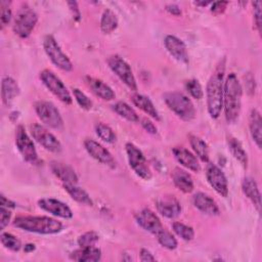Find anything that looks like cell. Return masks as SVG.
<instances>
[{
  "label": "cell",
  "instance_id": "cell-1",
  "mask_svg": "<svg viewBox=\"0 0 262 262\" xmlns=\"http://www.w3.org/2000/svg\"><path fill=\"white\" fill-rule=\"evenodd\" d=\"M225 57L219 60L213 71L206 88L207 108L212 119H217L223 108V87L225 73Z\"/></svg>",
  "mask_w": 262,
  "mask_h": 262
},
{
  "label": "cell",
  "instance_id": "cell-2",
  "mask_svg": "<svg viewBox=\"0 0 262 262\" xmlns=\"http://www.w3.org/2000/svg\"><path fill=\"white\" fill-rule=\"evenodd\" d=\"M243 88L234 73H230L224 80L223 108L228 123H234L239 116Z\"/></svg>",
  "mask_w": 262,
  "mask_h": 262
},
{
  "label": "cell",
  "instance_id": "cell-3",
  "mask_svg": "<svg viewBox=\"0 0 262 262\" xmlns=\"http://www.w3.org/2000/svg\"><path fill=\"white\" fill-rule=\"evenodd\" d=\"M13 226L39 234H54L62 229L60 221L48 216H17Z\"/></svg>",
  "mask_w": 262,
  "mask_h": 262
},
{
  "label": "cell",
  "instance_id": "cell-4",
  "mask_svg": "<svg viewBox=\"0 0 262 262\" xmlns=\"http://www.w3.org/2000/svg\"><path fill=\"white\" fill-rule=\"evenodd\" d=\"M166 105L180 119L190 121L195 117V108L191 100L181 92L172 91L163 95Z\"/></svg>",
  "mask_w": 262,
  "mask_h": 262
},
{
  "label": "cell",
  "instance_id": "cell-5",
  "mask_svg": "<svg viewBox=\"0 0 262 262\" xmlns=\"http://www.w3.org/2000/svg\"><path fill=\"white\" fill-rule=\"evenodd\" d=\"M38 21V15L28 5L23 6L16 13L12 26V30L15 35L20 38H27L31 35L36 24Z\"/></svg>",
  "mask_w": 262,
  "mask_h": 262
},
{
  "label": "cell",
  "instance_id": "cell-6",
  "mask_svg": "<svg viewBox=\"0 0 262 262\" xmlns=\"http://www.w3.org/2000/svg\"><path fill=\"white\" fill-rule=\"evenodd\" d=\"M43 47L47 56L55 67L64 72H70L73 69L72 61L67 56V54L63 53V51L60 49L58 43L52 35H46L44 37Z\"/></svg>",
  "mask_w": 262,
  "mask_h": 262
},
{
  "label": "cell",
  "instance_id": "cell-7",
  "mask_svg": "<svg viewBox=\"0 0 262 262\" xmlns=\"http://www.w3.org/2000/svg\"><path fill=\"white\" fill-rule=\"evenodd\" d=\"M40 80L45 85V87L54 95L56 96L61 102L66 104H71L73 101V98L63 84V82L51 71L49 70H43L40 72Z\"/></svg>",
  "mask_w": 262,
  "mask_h": 262
},
{
  "label": "cell",
  "instance_id": "cell-8",
  "mask_svg": "<svg viewBox=\"0 0 262 262\" xmlns=\"http://www.w3.org/2000/svg\"><path fill=\"white\" fill-rule=\"evenodd\" d=\"M34 108L39 119L48 127L60 129L63 126V120L57 107L50 101L39 100L34 104Z\"/></svg>",
  "mask_w": 262,
  "mask_h": 262
},
{
  "label": "cell",
  "instance_id": "cell-9",
  "mask_svg": "<svg viewBox=\"0 0 262 262\" xmlns=\"http://www.w3.org/2000/svg\"><path fill=\"white\" fill-rule=\"evenodd\" d=\"M125 148L131 169L138 177L144 180H149L151 178V172L149 170V167L147 166L145 157L142 151L131 142H127Z\"/></svg>",
  "mask_w": 262,
  "mask_h": 262
},
{
  "label": "cell",
  "instance_id": "cell-10",
  "mask_svg": "<svg viewBox=\"0 0 262 262\" xmlns=\"http://www.w3.org/2000/svg\"><path fill=\"white\" fill-rule=\"evenodd\" d=\"M107 64L110 69L116 74V76L131 90H137V84L135 77L132 73L129 63L120 55H112L107 58Z\"/></svg>",
  "mask_w": 262,
  "mask_h": 262
},
{
  "label": "cell",
  "instance_id": "cell-11",
  "mask_svg": "<svg viewBox=\"0 0 262 262\" xmlns=\"http://www.w3.org/2000/svg\"><path fill=\"white\" fill-rule=\"evenodd\" d=\"M15 144L23 156L24 160H26L30 164H37L39 162L38 154L36 147L34 145L33 140L27 133L25 127L23 125H18L15 130Z\"/></svg>",
  "mask_w": 262,
  "mask_h": 262
},
{
  "label": "cell",
  "instance_id": "cell-12",
  "mask_svg": "<svg viewBox=\"0 0 262 262\" xmlns=\"http://www.w3.org/2000/svg\"><path fill=\"white\" fill-rule=\"evenodd\" d=\"M31 133L33 138L45 149L51 152H59L61 150L59 140L43 125L33 124L31 126Z\"/></svg>",
  "mask_w": 262,
  "mask_h": 262
},
{
  "label": "cell",
  "instance_id": "cell-13",
  "mask_svg": "<svg viewBox=\"0 0 262 262\" xmlns=\"http://www.w3.org/2000/svg\"><path fill=\"white\" fill-rule=\"evenodd\" d=\"M206 177L214 190L223 198L228 195V182L223 171L215 164H208L206 168Z\"/></svg>",
  "mask_w": 262,
  "mask_h": 262
},
{
  "label": "cell",
  "instance_id": "cell-14",
  "mask_svg": "<svg viewBox=\"0 0 262 262\" xmlns=\"http://www.w3.org/2000/svg\"><path fill=\"white\" fill-rule=\"evenodd\" d=\"M84 147L87 150V152L97 162L112 169L116 168V161L112 154L97 141L87 138L84 140Z\"/></svg>",
  "mask_w": 262,
  "mask_h": 262
},
{
  "label": "cell",
  "instance_id": "cell-15",
  "mask_svg": "<svg viewBox=\"0 0 262 262\" xmlns=\"http://www.w3.org/2000/svg\"><path fill=\"white\" fill-rule=\"evenodd\" d=\"M136 223L144 230L157 235L164 229L159 217L149 209H142L135 215Z\"/></svg>",
  "mask_w": 262,
  "mask_h": 262
},
{
  "label": "cell",
  "instance_id": "cell-16",
  "mask_svg": "<svg viewBox=\"0 0 262 262\" xmlns=\"http://www.w3.org/2000/svg\"><path fill=\"white\" fill-rule=\"evenodd\" d=\"M38 206L42 210L59 218L70 219L73 217V212L69 208V206H67L64 203L56 199H52V198L41 199L38 201Z\"/></svg>",
  "mask_w": 262,
  "mask_h": 262
},
{
  "label": "cell",
  "instance_id": "cell-17",
  "mask_svg": "<svg viewBox=\"0 0 262 262\" xmlns=\"http://www.w3.org/2000/svg\"><path fill=\"white\" fill-rule=\"evenodd\" d=\"M164 45L167 51L173 56L177 61L181 63L188 62V53L186 46L182 40L174 35H167L164 39Z\"/></svg>",
  "mask_w": 262,
  "mask_h": 262
},
{
  "label": "cell",
  "instance_id": "cell-18",
  "mask_svg": "<svg viewBox=\"0 0 262 262\" xmlns=\"http://www.w3.org/2000/svg\"><path fill=\"white\" fill-rule=\"evenodd\" d=\"M156 206L159 213L166 218L173 219L181 213V205L179 201L171 194L160 196L156 203Z\"/></svg>",
  "mask_w": 262,
  "mask_h": 262
},
{
  "label": "cell",
  "instance_id": "cell-19",
  "mask_svg": "<svg viewBox=\"0 0 262 262\" xmlns=\"http://www.w3.org/2000/svg\"><path fill=\"white\" fill-rule=\"evenodd\" d=\"M193 206L204 214L216 216L219 215L220 210L216 202L208 194L204 192H198L192 196Z\"/></svg>",
  "mask_w": 262,
  "mask_h": 262
},
{
  "label": "cell",
  "instance_id": "cell-20",
  "mask_svg": "<svg viewBox=\"0 0 262 262\" xmlns=\"http://www.w3.org/2000/svg\"><path fill=\"white\" fill-rule=\"evenodd\" d=\"M51 172L63 183H72V184H77L78 183V176L75 172V170L61 162L57 161H52L49 164Z\"/></svg>",
  "mask_w": 262,
  "mask_h": 262
},
{
  "label": "cell",
  "instance_id": "cell-21",
  "mask_svg": "<svg viewBox=\"0 0 262 262\" xmlns=\"http://www.w3.org/2000/svg\"><path fill=\"white\" fill-rule=\"evenodd\" d=\"M85 82L88 85V87L92 90V92L100 97L103 100H113L116 97V94L114 90L102 80L86 76L85 77Z\"/></svg>",
  "mask_w": 262,
  "mask_h": 262
},
{
  "label": "cell",
  "instance_id": "cell-22",
  "mask_svg": "<svg viewBox=\"0 0 262 262\" xmlns=\"http://www.w3.org/2000/svg\"><path fill=\"white\" fill-rule=\"evenodd\" d=\"M172 152H173L174 158L180 165H182L183 167H185L188 170H191L193 172L200 171L201 167H200L196 157L192 152H190L188 149H186L182 146H176L172 149Z\"/></svg>",
  "mask_w": 262,
  "mask_h": 262
},
{
  "label": "cell",
  "instance_id": "cell-23",
  "mask_svg": "<svg viewBox=\"0 0 262 262\" xmlns=\"http://www.w3.org/2000/svg\"><path fill=\"white\" fill-rule=\"evenodd\" d=\"M172 180L175 186L184 193H190L193 190V180L190 174H188L185 170L176 167L173 169L171 173Z\"/></svg>",
  "mask_w": 262,
  "mask_h": 262
},
{
  "label": "cell",
  "instance_id": "cell-24",
  "mask_svg": "<svg viewBox=\"0 0 262 262\" xmlns=\"http://www.w3.org/2000/svg\"><path fill=\"white\" fill-rule=\"evenodd\" d=\"M242 189L245 195L252 202L258 212L261 209V194L256 181L252 177H245L242 182Z\"/></svg>",
  "mask_w": 262,
  "mask_h": 262
},
{
  "label": "cell",
  "instance_id": "cell-25",
  "mask_svg": "<svg viewBox=\"0 0 262 262\" xmlns=\"http://www.w3.org/2000/svg\"><path fill=\"white\" fill-rule=\"evenodd\" d=\"M70 258L78 262H96L101 258V251L94 247L79 248L71 253Z\"/></svg>",
  "mask_w": 262,
  "mask_h": 262
},
{
  "label": "cell",
  "instance_id": "cell-26",
  "mask_svg": "<svg viewBox=\"0 0 262 262\" xmlns=\"http://www.w3.org/2000/svg\"><path fill=\"white\" fill-rule=\"evenodd\" d=\"M19 94V87L11 77H4L1 83L2 101L6 106H9L12 100Z\"/></svg>",
  "mask_w": 262,
  "mask_h": 262
},
{
  "label": "cell",
  "instance_id": "cell-27",
  "mask_svg": "<svg viewBox=\"0 0 262 262\" xmlns=\"http://www.w3.org/2000/svg\"><path fill=\"white\" fill-rule=\"evenodd\" d=\"M249 128L251 136L258 148H261L262 142V119L258 110L253 108L249 117Z\"/></svg>",
  "mask_w": 262,
  "mask_h": 262
},
{
  "label": "cell",
  "instance_id": "cell-28",
  "mask_svg": "<svg viewBox=\"0 0 262 262\" xmlns=\"http://www.w3.org/2000/svg\"><path fill=\"white\" fill-rule=\"evenodd\" d=\"M131 100L134 103L135 106L140 108L142 112H144L146 115H148L150 118L155 119L156 121H160V115L154 105L152 101L145 95L134 93L131 95Z\"/></svg>",
  "mask_w": 262,
  "mask_h": 262
},
{
  "label": "cell",
  "instance_id": "cell-29",
  "mask_svg": "<svg viewBox=\"0 0 262 262\" xmlns=\"http://www.w3.org/2000/svg\"><path fill=\"white\" fill-rule=\"evenodd\" d=\"M62 186H63L64 190L70 194V196L74 201H76L82 205H86V206L93 205V202H92L90 195L83 188L77 186L76 184H72V183H63Z\"/></svg>",
  "mask_w": 262,
  "mask_h": 262
},
{
  "label": "cell",
  "instance_id": "cell-30",
  "mask_svg": "<svg viewBox=\"0 0 262 262\" xmlns=\"http://www.w3.org/2000/svg\"><path fill=\"white\" fill-rule=\"evenodd\" d=\"M118 27V18L116 13L110 9L106 8L103 10L100 18V30L104 34H110L114 32Z\"/></svg>",
  "mask_w": 262,
  "mask_h": 262
},
{
  "label": "cell",
  "instance_id": "cell-31",
  "mask_svg": "<svg viewBox=\"0 0 262 262\" xmlns=\"http://www.w3.org/2000/svg\"><path fill=\"white\" fill-rule=\"evenodd\" d=\"M228 147L233 156V158L239 162V164L244 167L247 168L248 166V155L246 150L244 149L242 143L234 137H230L228 139Z\"/></svg>",
  "mask_w": 262,
  "mask_h": 262
},
{
  "label": "cell",
  "instance_id": "cell-32",
  "mask_svg": "<svg viewBox=\"0 0 262 262\" xmlns=\"http://www.w3.org/2000/svg\"><path fill=\"white\" fill-rule=\"evenodd\" d=\"M189 143L190 146L192 147L194 154L198 156V158L204 162L208 163L209 162V147L207 143L200 137L195 135H190L189 136Z\"/></svg>",
  "mask_w": 262,
  "mask_h": 262
},
{
  "label": "cell",
  "instance_id": "cell-33",
  "mask_svg": "<svg viewBox=\"0 0 262 262\" xmlns=\"http://www.w3.org/2000/svg\"><path fill=\"white\" fill-rule=\"evenodd\" d=\"M113 110L115 111V113H117L120 117L124 118L125 120L132 122V123H136L139 121V117L137 115V113L134 111V108L129 105L128 103L124 102V101H118L113 105Z\"/></svg>",
  "mask_w": 262,
  "mask_h": 262
},
{
  "label": "cell",
  "instance_id": "cell-34",
  "mask_svg": "<svg viewBox=\"0 0 262 262\" xmlns=\"http://www.w3.org/2000/svg\"><path fill=\"white\" fill-rule=\"evenodd\" d=\"M95 133L101 140H103L106 143H114L116 141L115 132L110 126L103 123H97L95 125Z\"/></svg>",
  "mask_w": 262,
  "mask_h": 262
},
{
  "label": "cell",
  "instance_id": "cell-35",
  "mask_svg": "<svg viewBox=\"0 0 262 262\" xmlns=\"http://www.w3.org/2000/svg\"><path fill=\"white\" fill-rule=\"evenodd\" d=\"M0 239L2 246L12 252H17L21 248L20 241L15 235L9 232H2L0 235Z\"/></svg>",
  "mask_w": 262,
  "mask_h": 262
},
{
  "label": "cell",
  "instance_id": "cell-36",
  "mask_svg": "<svg viewBox=\"0 0 262 262\" xmlns=\"http://www.w3.org/2000/svg\"><path fill=\"white\" fill-rule=\"evenodd\" d=\"M158 242L160 243V245L168 250H174L177 248V241L174 237V235L172 233H170L169 231H167L165 228L159 232L157 235Z\"/></svg>",
  "mask_w": 262,
  "mask_h": 262
},
{
  "label": "cell",
  "instance_id": "cell-37",
  "mask_svg": "<svg viewBox=\"0 0 262 262\" xmlns=\"http://www.w3.org/2000/svg\"><path fill=\"white\" fill-rule=\"evenodd\" d=\"M173 231L183 241H191L194 236V231L192 227L185 225L181 222H174L172 224Z\"/></svg>",
  "mask_w": 262,
  "mask_h": 262
},
{
  "label": "cell",
  "instance_id": "cell-38",
  "mask_svg": "<svg viewBox=\"0 0 262 262\" xmlns=\"http://www.w3.org/2000/svg\"><path fill=\"white\" fill-rule=\"evenodd\" d=\"M98 238L99 235L95 231H87L78 237V245L80 248L94 247Z\"/></svg>",
  "mask_w": 262,
  "mask_h": 262
},
{
  "label": "cell",
  "instance_id": "cell-39",
  "mask_svg": "<svg viewBox=\"0 0 262 262\" xmlns=\"http://www.w3.org/2000/svg\"><path fill=\"white\" fill-rule=\"evenodd\" d=\"M185 88L188 91V93L195 99H201L204 96L203 88L200 84V82L196 79H190L186 81Z\"/></svg>",
  "mask_w": 262,
  "mask_h": 262
},
{
  "label": "cell",
  "instance_id": "cell-40",
  "mask_svg": "<svg viewBox=\"0 0 262 262\" xmlns=\"http://www.w3.org/2000/svg\"><path fill=\"white\" fill-rule=\"evenodd\" d=\"M73 94L76 101L83 110L88 111L92 107V101L82 90H80L79 88H73Z\"/></svg>",
  "mask_w": 262,
  "mask_h": 262
},
{
  "label": "cell",
  "instance_id": "cell-41",
  "mask_svg": "<svg viewBox=\"0 0 262 262\" xmlns=\"http://www.w3.org/2000/svg\"><path fill=\"white\" fill-rule=\"evenodd\" d=\"M9 5H10V2H8V1H1L0 2L1 29H3L5 26H7L9 24V21L11 20L12 13H11V9H10Z\"/></svg>",
  "mask_w": 262,
  "mask_h": 262
},
{
  "label": "cell",
  "instance_id": "cell-42",
  "mask_svg": "<svg viewBox=\"0 0 262 262\" xmlns=\"http://www.w3.org/2000/svg\"><path fill=\"white\" fill-rule=\"evenodd\" d=\"M11 218V212L9 208L2 207L0 208V229L3 230L9 223Z\"/></svg>",
  "mask_w": 262,
  "mask_h": 262
},
{
  "label": "cell",
  "instance_id": "cell-43",
  "mask_svg": "<svg viewBox=\"0 0 262 262\" xmlns=\"http://www.w3.org/2000/svg\"><path fill=\"white\" fill-rule=\"evenodd\" d=\"M254 8V21L256 25V29L259 33H261V2L255 1L253 2Z\"/></svg>",
  "mask_w": 262,
  "mask_h": 262
},
{
  "label": "cell",
  "instance_id": "cell-44",
  "mask_svg": "<svg viewBox=\"0 0 262 262\" xmlns=\"http://www.w3.org/2000/svg\"><path fill=\"white\" fill-rule=\"evenodd\" d=\"M228 5V2L227 1H216V2H212L211 3V12L214 13L215 15H219V14H222L226 7Z\"/></svg>",
  "mask_w": 262,
  "mask_h": 262
},
{
  "label": "cell",
  "instance_id": "cell-45",
  "mask_svg": "<svg viewBox=\"0 0 262 262\" xmlns=\"http://www.w3.org/2000/svg\"><path fill=\"white\" fill-rule=\"evenodd\" d=\"M140 124H141L142 128H143L145 131H147L148 133H150V134H156L157 131H158L156 125H155L149 119H147V118H142V119L140 120Z\"/></svg>",
  "mask_w": 262,
  "mask_h": 262
},
{
  "label": "cell",
  "instance_id": "cell-46",
  "mask_svg": "<svg viewBox=\"0 0 262 262\" xmlns=\"http://www.w3.org/2000/svg\"><path fill=\"white\" fill-rule=\"evenodd\" d=\"M68 6L73 14V17L74 19L76 20H80L81 18V12L79 10V7H78V3L76 1H69L68 2Z\"/></svg>",
  "mask_w": 262,
  "mask_h": 262
},
{
  "label": "cell",
  "instance_id": "cell-47",
  "mask_svg": "<svg viewBox=\"0 0 262 262\" xmlns=\"http://www.w3.org/2000/svg\"><path fill=\"white\" fill-rule=\"evenodd\" d=\"M140 260L143 262H148V261H155L156 258L152 256V254L147 250V249H141L140 250Z\"/></svg>",
  "mask_w": 262,
  "mask_h": 262
},
{
  "label": "cell",
  "instance_id": "cell-48",
  "mask_svg": "<svg viewBox=\"0 0 262 262\" xmlns=\"http://www.w3.org/2000/svg\"><path fill=\"white\" fill-rule=\"evenodd\" d=\"M165 9H166L169 13H171V14H173V15H175V16H179V15L181 14V9H180L179 6L176 5V4H167L166 7H165Z\"/></svg>",
  "mask_w": 262,
  "mask_h": 262
},
{
  "label": "cell",
  "instance_id": "cell-49",
  "mask_svg": "<svg viewBox=\"0 0 262 262\" xmlns=\"http://www.w3.org/2000/svg\"><path fill=\"white\" fill-rule=\"evenodd\" d=\"M0 206L11 209V208H14V207H15V203H13V202L10 201L9 199H7L5 195L1 194V196H0Z\"/></svg>",
  "mask_w": 262,
  "mask_h": 262
},
{
  "label": "cell",
  "instance_id": "cell-50",
  "mask_svg": "<svg viewBox=\"0 0 262 262\" xmlns=\"http://www.w3.org/2000/svg\"><path fill=\"white\" fill-rule=\"evenodd\" d=\"M35 250V245L34 244H27L24 248V251L26 253H30V252H33Z\"/></svg>",
  "mask_w": 262,
  "mask_h": 262
},
{
  "label": "cell",
  "instance_id": "cell-51",
  "mask_svg": "<svg viewBox=\"0 0 262 262\" xmlns=\"http://www.w3.org/2000/svg\"><path fill=\"white\" fill-rule=\"evenodd\" d=\"M212 2H204V1H196V2H194V4L195 5H199V6H206V5H208V4H211Z\"/></svg>",
  "mask_w": 262,
  "mask_h": 262
}]
</instances>
